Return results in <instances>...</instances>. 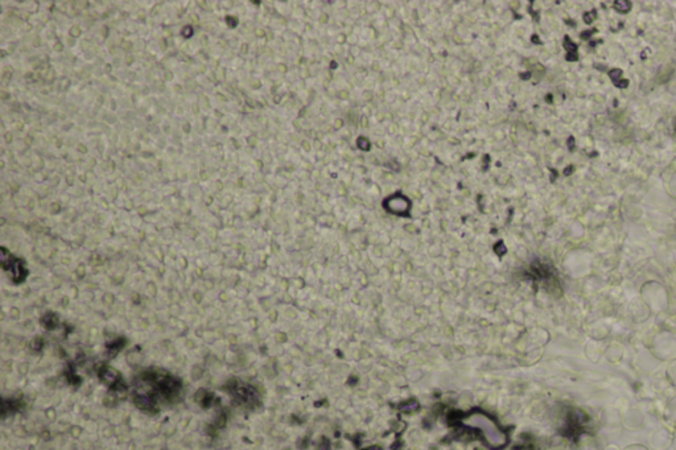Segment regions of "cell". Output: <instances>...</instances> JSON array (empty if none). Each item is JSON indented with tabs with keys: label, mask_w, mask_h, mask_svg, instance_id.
Returning a JSON list of instances; mask_svg holds the SVG:
<instances>
[{
	"label": "cell",
	"mask_w": 676,
	"mask_h": 450,
	"mask_svg": "<svg viewBox=\"0 0 676 450\" xmlns=\"http://www.w3.org/2000/svg\"><path fill=\"white\" fill-rule=\"evenodd\" d=\"M471 427L480 429L488 442L493 447H504L506 444V436L491 421V418L482 414H477L469 417Z\"/></svg>",
	"instance_id": "6da1fadb"
},
{
	"label": "cell",
	"mask_w": 676,
	"mask_h": 450,
	"mask_svg": "<svg viewBox=\"0 0 676 450\" xmlns=\"http://www.w3.org/2000/svg\"><path fill=\"white\" fill-rule=\"evenodd\" d=\"M227 387H229L230 395L239 404H242L245 407H255V404L259 403V395L251 385L239 382V381H232V382H229Z\"/></svg>",
	"instance_id": "7a4b0ae2"
},
{
	"label": "cell",
	"mask_w": 676,
	"mask_h": 450,
	"mask_svg": "<svg viewBox=\"0 0 676 450\" xmlns=\"http://www.w3.org/2000/svg\"><path fill=\"white\" fill-rule=\"evenodd\" d=\"M654 355L660 361L676 359L675 334L660 332L654 338Z\"/></svg>",
	"instance_id": "3957f363"
},
{
	"label": "cell",
	"mask_w": 676,
	"mask_h": 450,
	"mask_svg": "<svg viewBox=\"0 0 676 450\" xmlns=\"http://www.w3.org/2000/svg\"><path fill=\"white\" fill-rule=\"evenodd\" d=\"M1 265L3 268L11 275L15 283H23L28 275L27 267L21 259L14 258L4 247L1 249Z\"/></svg>",
	"instance_id": "277c9868"
},
{
	"label": "cell",
	"mask_w": 676,
	"mask_h": 450,
	"mask_svg": "<svg viewBox=\"0 0 676 450\" xmlns=\"http://www.w3.org/2000/svg\"><path fill=\"white\" fill-rule=\"evenodd\" d=\"M674 442V436L667 428H660L651 437V445L655 450L667 449Z\"/></svg>",
	"instance_id": "5b68a950"
},
{
	"label": "cell",
	"mask_w": 676,
	"mask_h": 450,
	"mask_svg": "<svg viewBox=\"0 0 676 450\" xmlns=\"http://www.w3.org/2000/svg\"><path fill=\"white\" fill-rule=\"evenodd\" d=\"M100 378H101L102 382L107 384L109 387H113L122 381L118 371L111 368V367H103L100 371Z\"/></svg>",
	"instance_id": "8992f818"
},
{
	"label": "cell",
	"mask_w": 676,
	"mask_h": 450,
	"mask_svg": "<svg viewBox=\"0 0 676 450\" xmlns=\"http://www.w3.org/2000/svg\"><path fill=\"white\" fill-rule=\"evenodd\" d=\"M664 418L670 425L676 427V396H674L673 401L667 404L666 412H664Z\"/></svg>",
	"instance_id": "52a82bcc"
},
{
	"label": "cell",
	"mask_w": 676,
	"mask_h": 450,
	"mask_svg": "<svg viewBox=\"0 0 676 450\" xmlns=\"http://www.w3.org/2000/svg\"><path fill=\"white\" fill-rule=\"evenodd\" d=\"M58 324H60V319H58L57 315H54V313H47L45 316L41 318V325L44 328H47L48 330L56 329L58 326Z\"/></svg>",
	"instance_id": "ba28073f"
},
{
	"label": "cell",
	"mask_w": 676,
	"mask_h": 450,
	"mask_svg": "<svg viewBox=\"0 0 676 450\" xmlns=\"http://www.w3.org/2000/svg\"><path fill=\"white\" fill-rule=\"evenodd\" d=\"M124 346V339L123 338H119V339H115L113 342H110L107 345V350H106V354L109 358H113L114 355L118 354L119 350Z\"/></svg>",
	"instance_id": "9c48e42d"
},
{
	"label": "cell",
	"mask_w": 676,
	"mask_h": 450,
	"mask_svg": "<svg viewBox=\"0 0 676 450\" xmlns=\"http://www.w3.org/2000/svg\"><path fill=\"white\" fill-rule=\"evenodd\" d=\"M213 398H214V395H213V394L206 392V391H203H203H199V394H197V401H200L203 405H209V404H212Z\"/></svg>",
	"instance_id": "30bf717a"
},
{
	"label": "cell",
	"mask_w": 676,
	"mask_h": 450,
	"mask_svg": "<svg viewBox=\"0 0 676 450\" xmlns=\"http://www.w3.org/2000/svg\"><path fill=\"white\" fill-rule=\"evenodd\" d=\"M667 375H668V378H670V381L673 382V384H675L676 385V361L668 366Z\"/></svg>",
	"instance_id": "8fae6325"
},
{
	"label": "cell",
	"mask_w": 676,
	"mask_h": 450,
	"mask_svg": "<svg viewBox=\"0 0 676 450\" xmlns=\"http://www.w3.org/2000/svg\"><path fill=\"white\" fill-rule=\"evenodd\" d=\"M43 346H44V342H43V339H40V338L34 339V342L31 344V349L34 351L41 350V349H43Z\"/></svg>",
	"instance_id": "7c38bea8"
},
{
	"label": "cell",
	"mask_w": 676,
	"mask_h": 450,
	"mask_svg": "<svg viewBox=\"0 0 676 450\" xmlns=\"http://www.w3.org/2000/svg\"><path fill=\"white\" fill-rule=\"evenodd\" d=\"M625 450H649L647 448H644L642 445H631V447H627Z\"/></svg>",
	"instance_id": "4fadbf2b"
},
{
	"label": "cell",
	"mask_w": 676,
	"mask_h": 450,
	"mask_svg": "<svg viewBox=\"0 0 676 450\" xmlns=\"http://www.w3.org/2000/svg\"><path fill=\"white\" fill-rule=\"evenodd\" d=\"M674 447H675V450H676V434L675 436H674Z\"/></svg>",
	"instance_id": "5bb4252c"
}]
</instances>
